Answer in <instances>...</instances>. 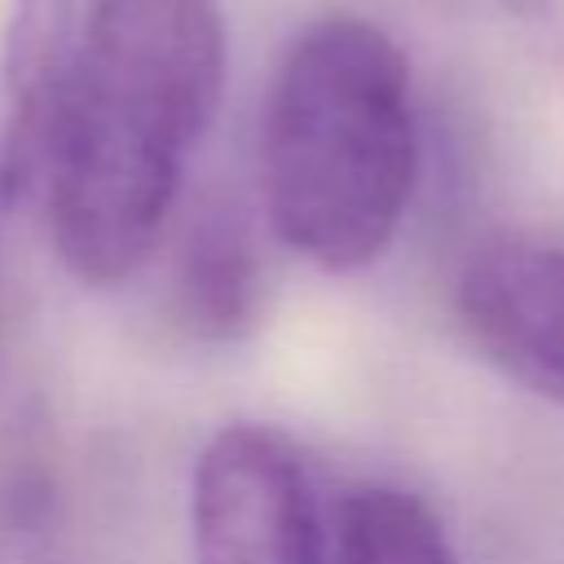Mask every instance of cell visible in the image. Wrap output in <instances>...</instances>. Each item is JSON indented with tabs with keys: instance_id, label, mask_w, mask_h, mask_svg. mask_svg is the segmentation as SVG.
Instances as JSON below:
<instances>
[{
	"instance_id": "obj_1",
	"label": "cell",
	"mask_w": 564,
	"mask_h": 564,
	"mask_svg": "<svg viewBox=\"0 0 564 564\" xmlns=\"http://www.w3.org/2000/svg\"><path fill=\"white\" fill-rule=\"evenodd\" d=\"M229 70L220 0H93L62 75L35 198L62 264L132 278L176 207Z\"/></svg>"
},
{
	"instance_id": "obj_2",
	"label": "cell",
	"mask_w": 564,
	"mask_h": 564,
	"mask_svg": "<svg viewBox=\"0 0 564 564\" xmlns=\"http://www.w3.org/2000/svg\"><path fill=\"white\" fill-rule=\"evenodd\" d=\"M414 172V93L397 40L352 13L304 26L260 119L273 234L317 269L352 273L397 238Z\"/></svg>"
},
{
	"instance_id": "obj_7",
	"label": "cell",
	"mask_w": 564,
	"mask_h": 564,
	"mask_svg": "<svg viewBox=\"0 0 564 564\" xmlns=\"http://www.w3.org/2000/svg\"><path fill=\"white\" fill-rule=\"evenodd\" d=\"M335 564H458V555L427 502L392 485H361L339 502Z\"/></svg>"
},
{
	"instance_id": "obj_5",
	"label": "cell",
	"mask_w": 564,
	"mask_h": 564,
	"mask_svg": "<svg viewBox=\"0 0 564 564\" xmlns=\"http://www.w3.org/2000/svg\"><path fill=\"white\" fill-rule=\"evenodd\" d=\"M84 0H4L0 84H4V132H0V194L31 198L48 115L79 44Z\"/></svg>"
},
{
	"instance_id": "obj_6",
	"label": "cell",
	"mask_w": 564,
	"mask_h": 564,
	"mask_svg": "<svg viewBox=\"0 0 564 564\" xmlns=\"http://www.w3.org/2000/svg\"><path fill=\"white\" fill-rule=\"evenodd\" d=\"M176 291L185 304V317L198 330L234 335L256 317L260 304V264L251 251V238L242 225L225 212H207L181 256Z\"/></svg>"
},
{
	"instance_id": "obj_3",
	"label": "cell",
	"mask_w": 564,
	"mask_h": 564,
	"mask_svg": "<svg viewBox=\"0 0 564 564\" xmlns=\"http://www.w3.org/2000/svg\"><path fill=\"white\" fill-rule=\"evenodd\" d=\"M194 564H326L313 480L286 436L220 427L189 476Z\"/></svg>"
},
{
	"instance_id": "obj_4",
	"label": "cell",
	"mask_w": 564,
	"mask_h": 564,
	"mask_svg": "<svg viewBox=\"0 0 564 564\" xmlns=\"http://www.w3.org/2000/svg\"><path fill=\"white\" fill-rule=\"evenodd\" d=\"M454 308L471 344L520 388L564 410V247L498 234L467 251Z\"/></svg>"
}]
</instances>
